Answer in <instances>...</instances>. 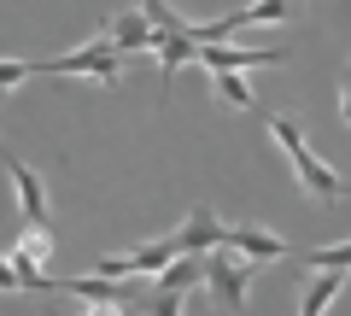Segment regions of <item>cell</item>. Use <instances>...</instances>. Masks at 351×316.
<instances>
[{"mask_svg": "<svg viewBox=\"0 0 351 316\" xmlns=\"http://www.w3.org/2000/svg\"><path fill=\"white\" fill-rule=\"evenodd\" d=\"M53 258V234L47 228H24L12 246V264H18V281H24V293H59V281H47V264Z\"/></svg>", "mask_w": 351, "mask_h": 316, "instance_id": "3", "label": "cell"}, {"mask_svg": "<svg viewBox=\"0 0 351 316\" xmlns=\"http://www.w3.org/2000/svg\"><path fill=\"white\" fill-rule=\"evenodd\" d=\"M88 316H129L117 299H88Z\"/></svg>", "mask_w": 351, "mask_h": 316, "instance_id": "18", "label": "cell"}, {"mask_svg": "<svg viewBox=\"0 0 351 316\" xmlns=\"http://www.w3.org/2000/svg\"><path fill=\"white\" fill-rule=\"evenodd\" d=\"M223 246H228V252H240L252 269H258V264H276V258L287 252V241H281L276 228H258V223H246V228H223Z\"/></svg>", "mask_w": 351, "mask_h": 316, "instance_id": "9", "label": "cell"}, {"mask_svg": "<svg viewBox=\"0 0 351 316\" xmlns=\"http://www.w3.org/2000/svg\"><path fill=\"white\" fill-rule=\"evenodd\" d=\"M0 293H24V281H18V264H12V252H0Z\"/></svg>", "mask_w": 351, "mask_h": 316, "instance_id": "17", "label": "cell"}, {"mask_svg": "<svg viewBox=\"0 0 351 316\" xmlns=\"http://www.w3.org/2000/svg\"><path fill=\"white\" fill-rule=\"evenodd\" d=\"M299 264H311V269H351V241H334V246H316V252H299Z\"/></svg>", "mask_w": 351, "mask_h": 316, "instance_id": "14", "label": "cell"}, {"mask_svg": "<svg viewBox=\"0 0 351 316\" xmlns=\"http://www.w3.org/2000/svg\"><path fill=\"white\" fill-rule=\"evenodd\" d=\"M339 293H346V269H316L311 287L299 293V316H328Z\"/></svg>", "mask_w": 351, "mask_h": 316, "instance_id": "10", "label": "cell"}, {"mask_svg": "<svg viewBox=\"0 0 351 316\" xmlns=\"http://www.w3.org/2000/svg\"><path fill=\"white\" fill-rule=\"evenodd\" d=\"M211 88L223 106H234V112H258V100H252V82L240 71H211Z\"/></svg>", "mask_w": 351, "mask_h": 316, "instance_id": "12", "label": "cell"}, {"mask_svg": "<svg viewBox=\"0 0 351 316\" xmlns=\"http://www.w3.org/2000/svg\"><path fill=\"white\" fill-rule=\"evenodd\" d=\"M287 47H228V41H199L205 71H252V64H281Z\"/></svg>", "mask_w": 351, "mask_h": 316, "instance_id": "7", "label": "cell"}, {"mask_svg": "<svg viewBox=\"0 0 351 316\" xmlns=\"http://www.w3.org/2000/svg\"><path fill=\"white\" fill-rule=\"evenodd\" d=\"M106 41H112L117 53H147V47H152V24H147V12H112Z\"/></svg>", "mask_w": 351, "mask_h": 316, "instance_id": "11", "label": "cell"}, {"mask_svg": "<svg viewBox=\"0 0 351 316\" xmlns=\"http://www.w3.org/2000/svg\"><path fill=\"white\" fill-rule=\"evenodd\" d=\"M269 141H276V147L287 152L293 176H299V188L311 193V199H322V205L346 199V176H339V170L328 165V158H316V147L304 141V129L293 123V117H269Z\"/></svg>", "mask_w": 351, "mask_h": 316, "instance_id": "1", "label": "cell"}, {"mask_svg": "<svg viewBox=\"0 0 351 316\" xmlns=\"http://www.w3.org/2000/svg\"><path fill=\"white\" fill-rule=\"evenodd\" d=\"M147 316H182V293L152 287V293H147Z\"/></svg>", "mask_w": 351, "mask_h": 316, "instance_id": "16", "label": "cell"}, {"mask_svg": "<svg viewBox=\"0 0 351 316\" xmlns=\"http://www.w3.org/2000/svg\"><path fill=\"white\" fill-rule=\"evenodd\" d=\"M36 76V64H24V59H0V94H18Z\"/></svg>", "mask_w": 351, "mask_h": 316, "instance_id": "15", "label": "cell"}, {"mask_svg": "<svg viewBox=\"0 0 351 316\" xmlns=\"http://www.w3.org/2000/svg\"><path fill=\"white\" fill-rule=\"evenodd\" d=\"M339 117H346V129H351V64H346V82H339Z\"/></svg>", "mask_w": 351, "mask_h": 316, "instance_id": "19", "label": "cell"}, {"mask_svg": "<svg viewBox=\"0 0 351 316\" xmlns=\"http://www.w3.org/2000/svg\"><path fill=\"white\" fill-rule=\"evenodd\" d=\"M205 281H211V293H217L223 311H240V304H246L252 264H240V258H228V246H217V252H205Z\"/></svg>", "mask_w": 351, "mask_h": 316, "instance_id": "5", "label": "cell"}, {"mask_svg": "<svg viewBox=\"0 0 351 316\" xmlns=\"http://www.w3.org/2000/svg\"><path fill=\"white\" fill-rule=\"evenodd\" d=\"M199 281H205V258H188V252H182L158 281H152V287H164V293H188V287H199Z\"/></svg>", "mask_w": 351, "mask_h": 316, "instance_id": "13", "label": "cell"}, {"mask_svg": "<svg viewBox=\"0 0 351 316\" xmlns=\"http://www.w3.org/2000/svg\"><path fill=\"white\" fill-rule=\"evenodd\" d=\"M6 176H12V193H18V205H24V223H29V228H47V234H53L47 182H41L29 165H18V158H6Z\"/></svg>", "mask_w": 351, "mask_h": 316, "instance_id": "8", "label": "cell"}, {"mask_svg": "<svg viewBox=\"0 0 351 316\" xmlns=\"http://www.w3.org/2000/svg\"><path fill=\"white\" fill-rule=\"evenodd\" d=\"M223 217L211 211V205H193L188 217H182V228H176L170 241H176V252H188V258H205V252H217L223 246Z\"/></svg>", "mask_w": 351, "mask_h": 316, "instance_id": "6", "label": "cell"}, {"mask_svg": "<svg viewBox=\"0 0 351 316\" xmlns=\"http://www.w3.org/2000/svg\"><path fill=\"white\" fill-rule=\"evenodd\" d=\"M293 12H299V0H252V6H240V12L217 18L211 29H199V41H228L234 29H263V24H287Z\"/></svg>", "mask_w": 351, "mask_h": 316, "instance_id": "4", "label": "cell"}, {"mask_svg": "<svg viewBox=\"0 0 351 316\" xmlns=\"http://www.w3.org/2000/svg\"><path fill=\"white\" fill-rule=\"evenodd\" d=\"M41 76H82V82H100V88H117V71H123V53L112 47L106 36H94L88 47L59 53V59H41Z\"/></svg>", "mask_w": 351, "mask_h": 316, "instance_id": "2", "label": "cell"}]
</instances>
